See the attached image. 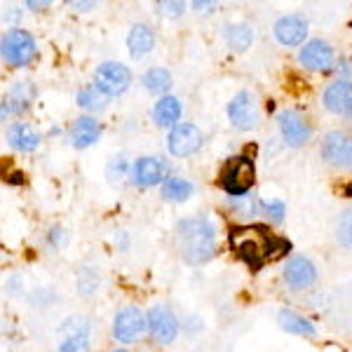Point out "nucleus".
Instances as JSON below:
<instances>
[{
    "mask_svg": "<svg viewBox=\"0 0 352 352\" xmlns=\"http://www.w3.org/2000/svg\"><path fill=\"white\" fill-rule=\"evenodd\" d=\"M228 244L237 258L252 270H261L270 261L282 258L292 252V244L282 235H275L261 223H240L228 230Z\"/></svg>",
    "mask_w": 352,
    "mask_h": 352,
    "instance_id": "1",
    "label": "nucleus"
},
{
    "mask_svg": "<svg viewBox=\"0 0 352 352\" xmlns=\"http://www.w3.org/2000/svg\"><path fill=\"white\" fill-rule=\"evenodd\" d=\"M176 244L181 258L188 265H202L214 258L219 244V230L209 217H190L176 226Z\"/></svg>",
    "mask_w": 352,
    "mask_h": 352,
    "instance_id": "2",
    "label": "nucleus"
},
{
    "mask_svg": "<svg viewBox=\"0 0 352 352\" xmlns=\"http://www.w3.org/2000/svg\"><path fill=\"white\" fill-rule=\"evenodd\" d=\"M217 186L228 197L249 195L254 186H256V160L252 155H247V153L230 155L221 164Z\"/></svg>",
    "mask_w": 352,
    "mask_h": 352,
    "instance_id": "3",
    "label": "nucleus"
},
{
    "mask_svg": "<svg viewBox=\"0 0 352 352\" xmlns=\"http://www.w3.org/2000/svg\"><path fill=\"white\" fill-rule=\"evenodd\" d=\"M226 116L232 129L237 132H254L263 120V111H261V101L252 89H240L226 106Z\"/></svg>",
    "mask_w": 352,
    "mask_h": 352,
    "instance_id": "4",
    "label": "nucleus"
},
{
    "mask_svg": "<svg viewBox=\"0 0 352 352\" xmlns=\"http://www.w3.org/2000/svg\"><path fill=\"white\" fill-rule=\"evenodd\" d=\"M320 155L331 169L352 172V134L343 129H329L320 141Z\"/></svg>",
    "mask_w": 352,
    "mask_h": 352,
    "instance_id": "5",
    "label": "nucleus"
},
{
    "mask_svg": "<svg viewBox=\"0 0 352 352\" xmlns=\"http://www.w3.org/2000/svg\"><path fill=\"white\" fill-rule=\"evenodd\" d=\"M277 129L287 148H305L312 141V122L298 109H282L277 113Z\"/></svg>",
    "mask_w": 352,
    "mask_h": 352,
    "instance_id": "6",
    "label": "nucleus"
},
{
    "mask_svg": "<svg viewBox=\"0 0 352 352\" xmlns=\"http://www.w3.org/2000/svg\"><path fill=\"white\" fill-rule=\"evenodd\" d=\"M336 50L324 38H308L298 50V66L310 73H331L336 68Z\"/></svg>",
    "mask_w": 352,
    "mask_h": 352,
    "instance_id": "7",
    "label": "nucleus"
},
{
    "mask_svg": "<svg viewBox=\"0 0 352 352\" xmlns=\"http://www.w3.org/2000/svg\"><path fill=\"white\" fill-rule=\"evenodd\" d=\"M146 331H148V324H146V315L139 305H122L118 310L116 320H113V338L118 343H139Z\"/></svg>",
    "mask_w": 352,
    "mask_h": 352,
    "instance_id": "8",
    "label": "nucleus"
},
{
    "mask_svg": "<svg viewBox=\"0 0 352 352\" xmlns=\"http://www.w3.org/2000/svg\"><path fill=\"white\" fill-rule=\"evenodd\" d=\"M282 280L292 292H308L320 282V270L312 258L303 254H292L282 268Z\"/></svg>",
    "mask_w": 352,
    "mask_h": 352,
    "instance_id": "9",
    "label": "nucleus"
},
{
    "mask_svg": "<svg viewBox=\"0 0 352 352\" xmlns=\"http://www.w3.org/2000/svg\"><path fill=\"white\" fill-rule=\"evenodd\" d=\"M132 85V73L120 61H104L94 71V87L106 96H122Z\"/></svg>",
    "mask_w": 352,
    "mask_h": 352,
    "instance_id": "10",
    "label": "nucleus"
},
{
    "mask_svg": "<svg viewBox=\"0 0 352 352\" xmlns=\"http://www.w3.org/2000/svg\"><path fill=\"white\" fill-rule=\"evenodd\" d=\"M0 56L12 66H26L36 56V41L28 31L12 28L0 41Z\"/></svg>",
    "mask_w": 352,
    "mask_h": 352,
    "instance_id": "11",
    "label": "nucleus"
},
{
    "mask_svg": "<svg viewBox=\"0 0 352 352\" xmlns=\"http://www.w3.org/2000/svg\"><path fill=\"white\" fill-rule=\"evenodd\" d=\"M204 146V134L197 124L179 122L167 134V151L174 157H190Z\"/></svg>",
    "mask_w": 352,
    "mask_h": 352,
    "instance_id": "12",
    "label": "nucleus"
},
{
    "mask_svg": "<svg viewBox=\"0 0 352 352\" xmlns=\"http://www.w3.org/2000/svg\"><path fill=\"white\" fill-rule=\"evenodd\" d=\"M310 33V21L303 14H285L272 24V38L282 47H300L308 43Z\"/></svg>",
    "mask_w": 352,
    "mask_h": 352,
    "instance_id": "13",
    "label": "nucleus"
},
{
    "mask_svg": "<svg viewBox=\"0 0 352 352\" xmlns=\"http://www.w3.org/2000/svg\"><path fill=\"white\" fill-rule=\"evenodd\" d=\"M146 324H148V333L160 345L174 343L181 331L179 320H176V315L167 305H153V308L146 312Z\"/></svg>",
    "mask_w": 352,
    "mask_h": 352,
    "instance_id": "14",
    "label": "nucleus"
},
{
    "mask_svg": "<svg viewBox=\"0 0 352 352\" xmlns=\"http://www.w3.org/2000/svg\"><path fill=\"white\" fill-rule=\"evenodd\" d=\"M352 104V80H340V78H333L331 82L322 89V109L331 116L345 118Z\"/></svg>",
    "mask_w": 352,
    "mask_h": 352,
    "instance_id": "15",
    "label": "nucleus"
},
{
    "mask_svg": "<svg viewBox=\"0 0 352 352\" xmlns=\"http://www.w3.org/2000/svg\"><path fill=\"white\" fill-rule=\"evenodd\" d=\"M277 324H280L282 331L292 333V336H300V338H317L320 336V329H317L315 322H310L305 315H300L298 310L294 308H280L275 315Z\"/></svg>",
    "mask_w": 352,
    "mask_h": 352,
    "instance_id": "16",
    "label": "nucleus"
},
{
    "mask_svg": "<svg viewBox=\"0 0 352 352\" xmlns=\"http://www.w3.org/2000/svg\"><path fill=\"white\" fill-rule=\"evenodd\" d=\"M132 179L139 188H153V186H162L164 176V164L160 157L144 155L132 164Z\"/></svg>",
    "mask_w": 352,
    "mask_h": 352,
    "instance_id": "17",
    "label": "nucleus"
},
{
    "mask_svg": "<svg viewBox=\"0 0 352 352\" xmlns=\"http://www.w3.org/2000/svg\"><path fill=\"white\" fill-rule=\"evenodd\" d=\"M181 116H184V104L174 94L160 96L153 106V122L160 129H174L181 122Z\"/></svg>",
    "mask_w": 352,
    "mask_h": 352,
    "instance_id": "18",
    "label": "nucleus"
},
{
    "mask_svg": "<svg viewBox=\"0 0 352 352\" xmlns=\"http://www.w3.org/2000/svg\"><path fill=\"white\" fill-rule=\"evenodd\" d=\"M254 28L247 24V21H228L223 26V41L226 45L237 54H244L252 50L254 45Z\"/></svg>",
    "mask_w": 352,
    "mask_h": 352,
    "instance_id": "19",
    "label": "nucleus"
},
{
    "mask_svg": "<svg viewBox=\"0 0 352 352\" xmlns=\"http://www.w3.org/2000/svg\"><path fill=\"white\" fill-rule=\"evenodd\" d=\"M99 136H101V124L92 116H82L71 124V144L76 148H87V146L99 141Z\"/></svg>",
    "mask_w": 352,
    "mask_h": 352,
    "instance_id": "20",
    "label": "nucleus"
},
{
    "mask_svg": "<svg viewBox=\"0 0 352 352\" xmlns=\"http://www.w3.org/2000/svg\"><path fill=\"white\" fill-rule=\"evenodd\" d=\"M153 47H155V33L151 31V26L146 24H134L127 33V50L134 59H141V56L151 54Z\"/></svg>",
    "mask_w": 352,
    "mask_h": 352,
    "instance_id": "21",
    "label": "nucleus"
},
{
    "mask_svg": "<svg viewBox=\"0 0 352 352\" xmlns=\"http://www.w3.org/2000/svg\"><path fill=\"white\" fill-rule=\"evenodd\" d=\"M228 209L235 214L237 219H242L244 223H254V219L263 217V200L261 197H254L252 192L249 195H240V197H228Z\"/></svg>",
    "mask_w": 352,
    "mask_h": 352,
    "instance_id": "22",
    "label": "nucleus"
},
{
    "mask_svg": "<svg viewBox=\"0 0 352 352\" xmlns=\"http://www.w3.org/2000/svg\"><path fill=\"white\" fill-rule=\"evenodd\" d=\"M8 141L14 151H21V153H31L38 148L41 144V134L26 122H14L12 127L8 129Z\"/></svg>",
    "mask_w": 352,
    "mask_h": 352,
    "instance_id": "23",
    "label": "nucleus"
},
{
    "mask_svg": "<svg viewBox=\"0 0 352 352\" xmlns=\"http://www.w3.org/2000/svg\"><path fill=\"white\" fill-rule=\"evenodd\" d=\"M141 82H144V87L148 89L151 94L167 96V92L172 89V85H174V78H172V73H169L167 68L153 66V68H148V71L144 73Z\"/></svg>",
    "mask_w": 352,
    "mask_h": 352,
    "instance_id": "24",
    "label": "nucleus"
},
{
    "mask_svg": "<svg viewBox=\"0 0 352 352\" xmlns=\"http://www.w3.org/2000/svg\"><path fill=\"white\" fill-rule=\"evenodd\" d=\"M160 188H162V197L167 202H186L192 195L195 186H192V181L181 179V176H167Z\"/></svg>",
    "mask_w": 352,
    "mask_h": 352,
    "instance_id": "25",
    "label": "nucleus"
},
{
    "mask_svg": "<svg viewBox=\"0 0 352 352\" xmlns=\"http://www.w3.org/2000/svg\"><path fill=\"white\" fill-rule=\"evenodd\" d=\"M106 104H109V96L101 92V89H96L94 85H87V87H82L80 92H78V106L87 113L104 111Z\"/></svg>",
    "mask_w": 352,
    "mask_h": 352,
    "instance_id": "26",
    "label": "nucleus"
},
{
    "mask_svg": "<svg viewBox=\"0 0 352 352\" xmlns=\"http://www.w3.org/2000/svg\"><path fill=\"white\" fill-rule=\"evenodd\" d=\"M59 352H89V322L73 329L71 336L64 338Z\"/></svg>",
    "mask_w": 352,
    "mask_h": 352,
    "instance_id": "27",
    "label": "nucleus"
},
{
    "mask_svg": "<svg viewBox=\"0 0 352 352\" xmlns=\"http://www.w3.org/2000/svg\"><path fill=\"white\" fill-rule=\"evenodd\" d=\"M33 87L28 82H16L12 89H10V111L12 113H24L33 101Z\"/></svg>",
    "mask_w": 352,
    "mask_h": 352,
    "instance_id": "28",
    "label": "nucleus"
},
{
    "mask_svg": "<svg viewBox=\"0 0 352 352\" xmlns=\"http://www.w3.org/2000/svg\"><path fill=\"white\" fill-rule=\"evenodd\" d=\"M336 240L340 247L352 249V209L340 214L338 226H336Z\"/></svg>",
    "mask_w": 352,
    "mask_h": 352,
    "instance_id": "29",
    "label": "nucleus"
},
{
    "mask_svg": "<svg viewBox=\"0 0 352 352\" xmlns=\"http://www.w3.org/2000/svg\"><path fill=\"white\" fill-rule=\"evenodd\" d=\"M263 217L270 221V223H277L280 226L282 221L287 217V204L282 200H263Z\"/></svg>",
    "mask_w": 352,
    "mask_h": 352,
    "instance_id": "30",
    "label": "nucleus"
},
{
    "mask_svg": "<svg viewBox=\"0 0 352 352\" xmlns=\"http://www.w3.org/2000/svg\"><path fill=\"white\" fill-rule=\"evenodd\" d=\"M106 174H109L111 181H120V179H127L129 174V162L124 160V157H116V160H111L109 169H106Z\"/></svg>",
    "mask_w": 352,
    "mask_h": 352,
    "instance_id": "31",
    "label": "nucleus"
},
{
    "mask_svg": "<svg viewBox=\"0 0 352 352\" xmlns=\"http://www.w3.org/2000/svg\"><path fill=\"white\" fill-rule=\"evenodd\" d=\"M186 8L188 5L181 3V0H167V3H157V10H160L162 16H169V19H176V16H181L186 12Z\"/></svg>",
    "mask_w": 352,
    "mask_h": 352,
    "instance_id": "32",
    "label": "nucleus"
},
{
    "mask_svg": "<svg viewBox=\"0 0 352 352\" xmlns=\"http://www.w3.org/2000/svg\"><path fill=\"white\" fill-rule=\"evenodd\" d=\"M333 78H340V80H352V64L350 59H338L336 68H333Z\"/></svg>",
    "mask_w": 352,
    "mask_h": 352,
    "instance_id": "33",
    "label": "nucleus"
},
{
    "mask_svg": "<svg viewBox=\"0 0 352 352\" xmlns=\"http://www.w3.org/2000/svg\"><path fill=\"white\" fill-rule=\"evenodd\" d=\"M190 8L195 10L200 16H209V14H214L219 10V3H209V0H195V3H190Z\"/></svg>",
    "mask_w": 352,
    "mask_h": 352,
    "instance_id": "34",
    "label": "nucleus"
},
{
    "mask_svg": "<svg viewBox=\"0 0 352 352\" xmlns=\"http://www.w3.org/2000/svg\"><path fill=\"white\" fill-rule=\"evenodd\" d=\"M56 242V244H64L66 242V235H64V230L61 228H54L52 232H50V242Z\"/></svg>",
    "mask_w": 352,
    "mask_h": 352,
    "instance_id": "35",
    "label": "nucleus"
},
{
    "mask_svg": "<svg viewBox=\"0 0 352 352\" xmlns=\"http://www.w3.org/2000/svg\"><path fill=\"white\" fill-rule=\"evenodd\" d=\"M71 8H76V10H80V12H87V10H92L94 8V3H78V0H73V3H68Z\"/></svg>",
    "mask_w": 352,
    "mask_h": 352,
    "instance_id": "36",
    "label": "nucleus"
},
{
    "mask_svg": "<svg viewBox=\"0 0 352 352\" xmlns=\"http://www.w3.org/2000/svg\"><path fill=\"white\" fill-rule=\"evenodd\" d=\"M50 3H33V0H28L26 3V8H31V10H36V8H47Z\"/></svg>",
    "mask_w": 352,
    "mask_h": 352,
    "instance_id": "37",
    "label": "nucleus"
},
{
    "mask_svg": "<svg viewBox=\"0 0 352 352\" xmlns=\"http://www.w3.org/2000/svg\"><path fill=\"white\" fill-rule=\"evenodd\" d=\"M345 120H348V122L352 124V104H350V109H348V113H345Z\"/></svg>",
    "mask_w": 352,
    "mask_h": 352,
    "instance_id": "38",
    "label": "nucleus"
},
{
    "mask_svg": "<svg viewBox=\"0 0 352 352\" xmlns=\"http://www.w3.org/2000/svg\"><path fill=\"white\" fill-rule=\"evenodd\" d=\"M5 113H8V109H5V104H0V120L5 118Z\"/></svg>",
    "mask_w": 352,
    "mask_h": 352,
    "instance_id": "39",
    "label": "nucleus"
},
{
    "mask_svg": "<svg viewBox=\"0 0 352 352\" xmlns=\"http://www.w3.org/2000/svg\"><path fill=\"white\" fill-rule=\"evenodd\" d=\"M113 352H132V350H127V348H118V350H113Z\"/></svg>",
    "mask_w": 352,
    "mask_h": 352,
    "instance_id": "40",
    "label": "nucleus"
},
{
    "mask_svg": "<svg viewBox=\"0 0 352 352\" xmlns=\"http://www.w3.org/2000/svg\"><path fill=\"white\" fill-rule=\"evenodd\" d=\"M350 192H352V184H350Z\"/></svg>",
    "mask_w": 352,
    "mask_h": 352,
    "instance_id": "41",
    "label": "nucleus"
}]
</instances>
